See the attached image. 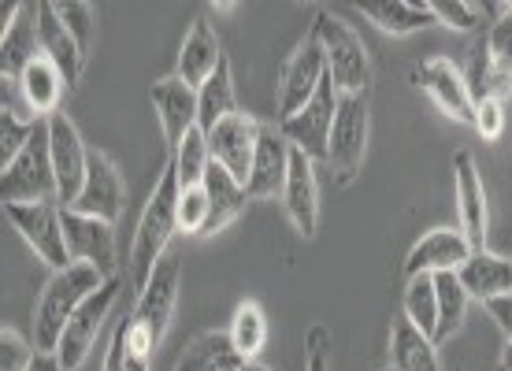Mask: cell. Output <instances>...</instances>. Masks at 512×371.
<instances>
[{
    "label": "cell",
    "mask_w": 512,
    "mask_h": 371,
    "mask_svg": "<svg viewBox=\"0 0 512 371\" xmlns=\"http://www.w3.org/2000/svg\"><path fill=\"white\" fill-rule=\"evenodd\" d=\"M175 231H179V175L167 160L153 193H149V201L141 208L138 231H134V242H130V286L138 294L149 286L156 264L167 256V242H171Z\"/></svg>",
    "instance_id": "1"
},
{
    "label": "cell",
    "mask_w": 512,
    "mask_h": 371,
    "mask_svg": "<svg viewBox=\"0 0 512 371\" xmlns=\"http://www.w3.org/2000/svg\"><path fill=\"white\" fill-rule=\"evenodd\" d=\"M179 260L175 256H164L156 264L149 286L138 294L134 301V312L127 320V364L130 368H149L153 364L156 346L164 342L167 327H171V316H175V301H179Z\"/></svg>",
    "instance_id": "2"
},
{
    "label": "cell",
    "mask_w": 512,
    "mask_h": 371,
    "mask_svg": "<svg viewBox=\"0 0 512 371\" xmlns=\"http://www.w3.org/2000/svg\"><path fill=\"white\" fill-rule=\"evenodd\" d=\"M104 282L108 279L90 264H71L64 271H52V279L45 282L38 305H34V349L38 353H56L71 316L101 290Z\"/></svg>",
    "instance_id": "3"
},
{
    "label": "cell",
    "mask_w": 512,
    "mask_h": 371,
    "mask_svg": "<svg viewBox=\"0 0 512 371\" xmlns=\"http://www.w3.org/2000/svg\"><path fill=\"white\" fill-rule=\"evenodd\" d=\"M0 171H4L0 175L4 205H60L49 149V119H38V130H34V138L26 141V149Z\"/></svg>",
    "instance_id": "4"
},
{
    "label": "cell",
    "mask_w": 512,
    "mask_h": 371,
    "mask_svg": "<svg viewBox=\"0 0 512 371\" xmlns=\"http://www.w3.org/2000/svg\"><path fill=\"white\" fill-rule=\"evenodd\" d=\"M308 34L323 49L327 78L334 82V90L338 93L372 90V60H368V49H364V41H360V34L353 26L342 23L331 12H320Z\"/></svg>",
    "instance_id": "5"
},
{
    "label": "cell",
    "mask_w": 512,
    "mask_h": 371,
    "mask_svg": "<svg viewBox=\"0 0 512 371\" xmlns=\"http://www.w3.org/2000/svg\"><path fill=\"white\" fill-rule=\"evenodd\" d=\"M368 127H372V90L338 93L331 149H327V167L334 171L338 186H349L360 175L368 153Z\"/></svg>",
    "instance_id": "6"
},
{
    "label": "cell",
    "mask_w": 512,
    "mask_h": 371,
    "mask_svg": "<svg viewBox=\"0 0 512 371\" xmlns=\"http://www.w3.org/2000/svg\"><path fill=\"white\" fill-rule=\"evenodd\" d=\"M4 216L15 231L23 234V242L38 253L41 264L52 271L71 268V253H67L64 234V208L56 205H4Z\"/></svg>",
    "instance_id": "7"
},
{
    "label": "cell",
    "mask_w": 512,
    "mask_h": 371,
    "mask_svg": "<svg viewBox=\"0 0 512 371\" xmlns=\"http://www.w3.org/2000/svg\"><path fill=\"white\" fill-rule=\"evenodd\" d=\"M334 112H338V90L331 78H323V86L316 97L297 112V116L282 119L279 130L282 138L294 145L297 153H305L312 164L323 160L327 164V149H331V130H334Z\"/></svg>",
    "instance_id": "8"
},
{
    "label": "cell",
    "mask_w": 512,
    "mask_h": 371,
    "mask_svg": "<svg viewBox=\"0 0 512 371\" xmlns=\"http://www.w3.org/2000/svg\"><path fill=\"white\" fill-rule=\"evenodd\" d=\"M119 294H123V290H119V279H108L101 290H97V294L78 308L75 316H71L64 338H60V346H56V360L64 364V371H78L86 360H90L93 342H97V334H101L104 320L112 316V308H116Z\"/></svg>",
    "instance_id": "9"
},
{
    "label": "cell",
    "mask_w": 512,
    "mask_h": 371,
    "mask_svg": "<svg viewBox=\"0 0 512 371\" xmlns=\"http://www.w3.org/2000/svg\"><path fill=\"white\" fill-rule=\"evenodd\" d=\"M49 149L52 171H56V190H60V208H71L82 193L86 167H90V149L78 134V127L67 119V112H56L49 119Z\"/></svg>",
    "instance_id": "10"
},
{
    "label": "cell",
    "mask_w": 512,
    "mask_h": 371,
    "mask_svg": "<svg viewBox=\"0 0 512 371\" xmlns=\"http://www.w3.org/2000/svg\"><path fill=\"white\" fill-rule=\"evenodd\" d=\"M64 234L71 264H90L104 279H116V227L112 223L64 208Z\"/></svg>",
    "instance_id": "11"
},
{
    "label": "cell",
    "mask_w": 512,
    "mask_h": 371,
    "mask_svg": "<svg viewBox=\"0 0 512 371\" xmlns=\"http://www.w3.org/2000/svg\"><path fill=\"white\" fill-rule=\"evenodd\" d=\"M412 86H420L423 93H431V101L446 112L449 119L457 123H475V104L472 93H468V82H464V71L446 56H431L423 64L412 67Z\"/></svg>",
    "instance_id": "12"
},
{
    "label": "cell",
    "mask_w": 512,
    "mask_h": 371,
    "mask_svg": "<svg viewBox=\"0 0 512 371\" xmlns=\"http://www.w3.org/2000/svg\"><path fill=\"white\" fill-rule=\"evenodd\" d=\"M323 78H327V60H323V49L316 45V38L308 34L297 52L286 60L282 67V78H279V123L282 119L297 116L301 108H305L316 90L323 86Z\"/></svg>",
    "instance_id": "13"
},
{
    "label": "cell",
    "mask_w": 512,
    "mask_h": 371,
    "mask_svg": "<svg viewBox=\"0 0 512 371\" xmlns=\"http://www.w3.org/2000/svg\"><path fill=\"white\" fill-rule=\"evenodd\" d=\"M123 201H127V186L119 179V167L112 164L108 153L90 149L86 182H82V193H78V201L71 208L82 212V216H97L104 223H116L119 212H123Z\"/></svg>",
    "instance_id": "14"
},
{
    "label": "cell",
    "mask_w": 512,
    "mask_h": 371,
    "mask_svg": "<svg viewBox=\"0 0 512 371\" xmlns=\"http://www.w3.org/2000/svg\"><path fill=\"white\" fill-rule=\"evenodd\" d=\"M260 130H264V123H256L245 112H234V116H227L223 123L208 130V153H212L216 164L227 167L234 179L245 182L249 179V167H253Z\"/></svg>",
    "instance_id": "15"
},
{
    "label": "cell",
    "mask_w": 512,
    "mask_h": 371,
    "mask_svg": "<svg viewBox=\"0 0 512 371\" xmlns=\"http://www.w3.org/2000/svg\"><path fill=\"white\" fill-rule=\"evenodd\" d=\"M290 160H294V145L282 138L279 127L260 130V141H256V156L253 167H249V179H245V193L264 201V197H282L286 190V179H290Z\"/></svg>",
    "instance_id": "16"
},
{
    "label": "cell",
    "mask_w": 512,
    "mask_h": 371,
    "mask_svg": "<svg viewBox=\"0 0 512 371\" xmlns=\"http://www.w3.org/2000/svg\"><path fill=\"white\" fill-rule=\"evenodd\" d=\"M453 197H457V216H461V231L472 242V249H487V190H483V175L475 167L472 153L453 156Z\"/></svg>",
    "instance_id": "17"
},
{
    "label": "cell",
    "mask_w": 512,
    "mask_h": 371,
    "mask_svg": "<svg viewBox=\"0 0 512 371\" xmlns=\"http://www.w3.org/2000/svg\"><path fill=\"white\" fill-rule=\"evenodd\" d=\"M149 101L156 108V119L164 127V138L171 145V153L182 145V138L197 127V90L186 86L179 75H167L160 82H153L149 90Z\"/></svg>",
    "instance_id": "18"
},
{
    "label": "cell",
    "mask_w": 512,
    "mask_h": 371,
    "mask_svg": "<svg viewBox=\"0 0 512 371\" xmlns=\"http://www.w3.org/2000/svg\"><path fill=\"white\" fill-rule=\"evenodd\" d=\"M282 208L294 223V231L301 238H316V227H320V186H316V164L308 160L305 153L294 149V160H290V179H286V190H282Z\"/></svg>",
    "instance_id": "19"
},
{
    "label": "cell",
    "mask_w": 512,
    "mask_h": 371,
    "mask_svg": "<svg viewBox=\"0 0 512 371\" xmlns=\"http://www.w3.org/2000/svg\"><path fill=\"white\" fill-rule=\"evenodd\" d=\"M472 242L464 231H431L412 245L409 260H405V275H442V271H461V264L472 256Z\"/></svg>",
    "instance_id": "20"
},
{
    "label": "cell",
    "mask_w": 512,
    "mask_h": 371,
    "mask_svg": "<svg viewBox=\"0 0 512 371\" xmlns=\"http://www.w3.org/2000/svg\"><path fill=\"white\" fill-rule=\"evenodd\" d=\"M38 34H41V52L60 67L67 90H75L78 78H82V67H86V56H82V49L75 45V38L67 34V26L60 23L52 0H41L38 4Z\"/></svg>",
    "instance_id": "21"
},
{
    "label": "cell",
    "mask_w": 512,
    "mask_h": 371,
    "mask_svg": "<svg viewBox=\"0 0 512 371\" xmlns=\"http://www.w3.org/2000/svg\"><path fill=\"white\" fill-rule=\"evenodd\" d=\"M219 64H223V52H219V38L212 23L208 19H193L190 34L182 41V52H179V71L175 75L193 86V90H201L208 78L216 75Z\"/></svg>",
    "instance_id": "22"
},
{
    "label": "cell",
    "mask_w": 512,
    "mask_h": 371,
    "mask_svg": "<svg viewBox=\"0 0 512 371\" xmlns=\"http://www.w3.org/2000/svg\"><path fill=\"white\" fill-rule=\"evenodd\" d=\"M41 56V34H38V4H23V12L4 34H0V71L4 82L23 75L26 67Z\"/></svg>",
    "instance_id": "23"
},
{
    "label": "cell",
    "mask_w": 512,
    "mask_h": 371,
    "mask_svg": "<svg viewBox=\"0 0 512 371\" xmlns=\"http://www.w3.org/2000/svg\"><path fill=\"white\" fill-rule=\"evenodd\" d=\"M457 279H461V286L468 290V297H479V301L487 305L494 297L512 294V260L509 256L490 253V249H475L461 264Z\"/></svg>",
    "instance_id": "24"
},
{
    "label": "cell",
    "mask_w": 512,
    "mask_h": 371,
    "mask_svg": "<svg viewBox=\"0 0 512 371\" xmlns=\"http://www.w3.org/2000/svg\"><path fill=\"white\" fill-rule=\"evenodd\" d=\"M201 186H205L208 201H212V216H208V227H205V234H201V238H208V234L223 231L227 223H234V219L242 216L249 193H245V182L234 179L231 171H227L223 164H216V160L208 164Z\"/></svg>",
    "instance_id": "25"
},
{
    "label": "cell",
    "mask_w": 512,
    "mask_h": 371,
    "mask_svg": "<svg viewBox=\"0 0 512 371\" xmlns=\"http://www.w3.org/2000/svg\"><path fill=\"white\" fill-rule=\"evenodd\" d=\"M245 364H249V360L234 349L231 334L205 331L182 349V357L175 360V368L171 371H242Z\"/></svg>",
    "instance_id": "26"
},
{
    "label": "cell",
    "mask_w": 512,
    "mask_h": 371,
    "mask_svg": "<svg viewBox=\"0 0 512 371\" xmlns=\"http://www.w3.org/2000/svg\"><path fill=\"white\" fill-rule=\"evenodd\" d=\"M64 75H60V67L52 64L49 56L41 52L34 64L26 67L23 75H19V90H23L26 104H30V112L34 119H52L60 112V97H64Z\"/></svg>",
    "instance_id": "27"
},
{
    "label": "cell",
    "mask_w": 512,
    "mask_h": 371,
    "mask_svg": "<svg viewBox=\"0 0 512 371\" xmlns=\"http://www.w3.org/2000/svg\"><path fill=\"white\" fill-rule=\"evenodd\" d=\"M360 12L368 15L383 34H416L423 26H435L431 0H375V4H360Z\"/></svg>",
    "instance_id": "28"
},
{
    "label": "cell",
    "mask_w": 512,
    "mask_h": 371,
    "mask_svg": "<svg viewBox=\"0 0 512 371\" xmlns=\"http://www.w3.org/2000/svg\"><path fill=\"white\" fill-rule=\"evenodd\" d=\"M390 364L394 371H442L435 338L416 331L409 320H397L390 331Z\"/></svg>",
    "instance_id": "29"
},
{
    "label": "cell",
    "mask_w": 512,
    "mask_h": 371,
    "mask_svg": "<svg viewBox=\"0 0 512 371\" xmlns=\"http://www.w3.org/2000/svg\"><path fill=\"white\" fill-rule=\"evenodd\" d=\"M238 112V101H234V71L227 64V56H223V64L212 78H208L205 86L197 90V127L212 130L216 123H223L227 116Z\"/></svg>",
    "instance_id": "30"
},
{
    "label": "cell",
    "mask_w": 512,
    "mask_h": 371,
    "mask_svg": "<svg viewBox=\"0 0 512 371\" xmlns=\"http://www.w3.org/2000/svg\"><path fill=\"white\" fill-rule=\"evenodd\" d=\"M435 294H438V327H435V346L449 342L453 334L461 331L464 316H468V290L461 286L457 271H442L435 275Z\"/></svg>",
    "instance_id": "31"
},
{
    "label": "cell",
    "mask_w": 512,
    "mask_h": 371,
    "mask_svg": "<svg viewBox=\"0 0 512 371\" xmlns=\"http://www.w3.org/2000/svg\"><path fill=\"white\" fill-rule=\"evenodd\" d=\"M464 82H468L472 104H479V101H509V93H512V78L505 75L494 60H490L487 49H479L472 56V64H468V71H464Z\"/></svg>",
    "instance_id": "32"
},
{
    "label": "cell",
    "mask_w": 512,
    "mask_h": 371,
    "mask_svg": "<svg viewBox=\"0 0 512 371\" xmlns=\"http://www.w3.org/2000/svg\"><path fill=\"white\" fill-rule=\"evenodd\" d=\"M227 334H231L234 349L245 360H256L260 349L268 346V316H264V308L256 305V301H242V305L234 308V320Z\"/></svg>",
    "instance_id": "33"
},
{
    "label": "cell",
    "mask_w": 512,
    "mask_h": 371,
    "mask_svg": "<svg viewBox=\"0 0 512 371\" xmlns=\"http://www.w3.org/2000/svg\"><path fill=\"white\" fill-rule=\"evenodd\" d=\"M405 320L435 338L438 327V294H435V275H412L405 282Z\"/></svg>",
    "instance_id": "34"
},
{
    "label": "cell",
    "mask_w": 512,
    "mask_h": 371,
    "mask_svg": "<svg viewBox=\"0 0 512 371\" xmlns=\"http://www.w3.org/2000/svg\"><path fill=\"white\" fill-rule=\"evenodd\" d=\"M212 164V153H208V134L201 127H193L182 145L171 153V167L179 175V186H201L205 182V171Z\"/></svg>",
    "instance_id": "35"
},
{
    "label": "cell",
    "mask_w": 512,
    "mask_h": 371,
    "mask_svg": "<svg viewBox=\"0 0 512 371\" xmlns=\"http://www.w3.org/2000/svg\"><path fill=\"white\" fill-rule=\"evenodd\" d=\"M52 4H56V15L67 26V34L82 49V56H90L93 34H97V12H93V4H86V0H52Z\"/></svg>",
    "instance_id": "36"
},
{
    "label": "cell",
    "mask_w": 512,
    "mask_h": 371,
    "mask_svg": "<svg viewBox=\"0 0 512 371\" xmlns=\"http://www.w3.org/2000/svg\"><path fill=\"white\" fill-rule=\"evenodd\" d=\"M34 130H38V119H19L4 104V112H0V167H8L15 156L26 149V141L34 138Z\"/></svg>",
    "instance_id": "37"
},
{
    "label": "cell",
    "mask_w": 512,
    "mask_h": 371,
    "mask_svg": "<svg viewBox=\"0 0 512 371\" xmlns=\"http://www.w3.org/2000/svg\"><path fill=\"white\" fill-rule=\"evenodd\" d=\"M208 216H212V201H208L205 186H179V231L201 238Z\"/></svg>",
    "instance_id": "38"
},
{
    "label": "cell",
    "mask_w": 512,
    "mask_h": 371,
    "mask_svg": "<svg viewBox=\"0 0 512 371\" xmlns=\"http://www.w3.org/2000/svg\"><path fill=\"white\" fill-rule=\"evenodd\" d=\"M431 12L442 26L472 34L475 26L483 23V4L479 0H431Z\"/></svg>",
    "instance_id": "39"
},
{
    "label": "cell",
    "mask_w": 512,
    "mask_h": 371,
    "mask_svg": "<svg viewBox=\"0 0 512 371\" xmlns=\"http://www.w3.org/2000/svg\"><path fill=\"white\" fill-rule=\"evenodd\" d=\"M487 56L512 78V12H509V8H505V15H498V19L490 23Z\"/></svg>",
    "instance_id": "40"
},
{
    "label": "cell",
    "mask_w": 512,
    "mask_h": 371,
    "mask_svg": "<svg viewBox=\"0 0 512 371\" xmlns=\"http://www.w3.org/2000/svg\"><path fill=\"white\" fill-rule=\"evenodd\" d=\"M34 357H38V349L30 346L26 338H19L8 327L0 331V371H30Z\"/></svg>",
    "instance_id": "41"
},
{
    "label": "cell",
    "mask_w": 512,
    "mask_h": 371,
    "mask_svg": "<svg viewBox=\"0 0 512 371\" xmlns=\"http://www.w3.org/2000/svg\"><path fill=\"white\" fill-rule=\"evenodd\" d=\"M479 134L487 141H498L501 130H505V101H479L475 104V123Z\"/></svg>",
    "instance_id": "42"
},
{
    "label": "cell",
    "mask_w": 512,
    "mask_h": 371,
    "mask_svg": "<svg viewBox=\"0 0 512 371\" xmlns=\"http://www.w3.org/2000/svg\"><path fill=\"white\" fill-rule=\"evenodd\" d=\"M101 371H127V323H119L112 334V346L104 353Z\"/></svg>",
    "instance_id": "43"
},
{
    "label": "cell",
    "mask_w": 512,
    "mask_h": 371,
    "mask_svg": "<svg viewBox=\"0 0 512 371\" xmlns=\"http://www.w3.org/2000/svg\"><path fill=\"white\" fill-rule=\"evenodd\" d=\"M305 371H331V364H327V331H323V327H316V331L308 334Z\"/></svg>",
    "instance_id": "44"
},
{
    "label": "cell",
    "mask_w": 512,
    "mask_h": 371,
    "mask_svg": "<svg viewBox=\"0 0 512 371\" xmlns=\"http://www.w3.org/2000/svg\"><path fill=\"white\" fill-rule=\"evenodd\" d=\"M487 312H490V320H494V323L501 327V334H505V342H512V294L487 301Z\"/></svg>",
    "instance_id": "45"
},
{
    "label": "cell",
    "mask_w": 512,
    "mask_h": 371,
    "mask_svg": "<svg viewBox=\"0 0 512 371\" xmlns=\"http://www.w3.org/2000/svg\"><path fill=\"white\" fill-rule=\"evenodd\" d=\"M30 371H64V364L56 360V353H38L34 364H30Z\"/></svg>",
    "instance_id": "46"
},
{
    "label": "cell",
    "mask_w": 512,
    "mask_h": 371,
    "mask_svg": "<svg viewBox=\"0 0 512 371\" xmlns=\"http://www.w3.org/2000/svg\"><path fill=\"white\" fill-rule=\"evenodd\" d=\"M501 371H512V342H505L501 349Z\"/></svg>",
    "instance_id": "47"
},
{
    "label": "cell",
    "mask_w": 512,
    "mask_h": 371,
    "mask_svg": "<svg viewBox=\"0 0 512 371\" xmlns=\"http://www.w3.org/2000/svg\"><path fill=\"white\" fill-rule=\"evenodd\" d=\"M242 371H271V368H264V364H260V360H249V364H245Z\"/></svg>",
    "instance_id": "48"
},
{
    "label": "cell",
    "mask_w": 512,
    "mask_h": 371,
    "mask_svg": "<svg viewBox=\"0 0 512 371\" xmlns=\"http://www.w3.org/2000/svg\"><path fill=\"white\" fill-rule=\"evenodd\" d=\"M509 12H512V0H509Z\"/></svg>",
    "instance_id": "49"
}]
</instances>
